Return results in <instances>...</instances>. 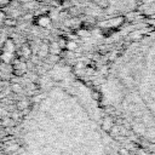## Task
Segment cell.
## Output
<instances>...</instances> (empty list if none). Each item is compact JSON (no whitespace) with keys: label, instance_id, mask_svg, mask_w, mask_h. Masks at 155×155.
<instances>
[{"label":"cell","instance_id":"cell-7","mask_svg":"<svg viewBox=\"0 0 155 155\" xmlns=\"http://www.w3.org/2000/svg\"><path fill=\"white\" fill-rule=\"evenodd\" d=\"M35 22H36V24L44 27V25H47V24L50 23V18H48L47 16H39Z\"/></svg>","mask_w":155,"mask_h":155},{"label":"cell","instance_id":"cell-3","mask_svg":"<svg viewBox=\"0 0 155 155\" xmlns=\"http://www.w3.org/2000/svg\"><path fill=\"white\" fill-rule=\"evenodd\" d=\"M11 65H12V71H13L15 78H21L27 73V63L24 59L19 57H16L11 62Z\"/></svg>","mask_w":155,"mask_h":155},{"label":"cell","instance_id":"cell-2","mask_svg":"<svg viewBox=\"0 0 155 155\" xmlns=\"http://www.w3.org/2000/svg\"><path fill=\"white\" fill-rule=\"evenodd\" d=\"M16 53H17V50H16V44H15L13 39L7 38L5 40V42L2 44V47L0 48L1 62L11 63L16 58Z\"/></svg>","mask_w":155,"mask_h":155},{"label":"cell","instance_id":"cell-1","mask_svg":"<svg viewBox=\"0 0 155 155\" xmlns=\"http://www.w3.org/2000/svg\"><path fill=\"white\" fill-rule=\"evenodd\" d=\"M24 144L19 155H126V148L117 142L107 121L85 108L74 113L70 121L57 124L52 132L27 138Z\"/></svg>","mask_w":155,"mask_h":155},{"label":"cell","instance_id":"cell-11","mask_svg":"<svg viewBox=\"0 0 155 155\" xmlns=\"http://www.w3.org/2000/svg\"><path fill=\"white\" fill-rule=\"evenodd\" d=\"M47 52H48V47L46 45H42V46H40L38 54H39V57H45L47 54Z\"/></svg>","mask_w":155,"mask_h":155},{"label":"cell","instance_id":"cell-9","mask_svg":"<svg viewBox=\"0 0 155 155\" xmlns=\"http://www.w3.org/2000/svg\"><path fill=\"white\" fill-rule=\"evenodd\" d=\"M16 108H17L18 111H23L24 109L28 108V103H27L24 99H21V101H18V102L16 103Z\"/></svg>","mask_w":155,"mask_h":155},{"label":"cell","instance_id":"cell-10","mask_svg":"<svg viewBox=\"0 0 155 155\" xmlns=\"http://www.w3.org/2000/svg\"><path fill=\"white\" fill-rule=\"evenodd\" d=\"M17 24L16 19L15 18H10V17H6L5 21H4V25L5 27H15Z\"/></svg>","mask_w":155,"mask_h":155},{"label":"cell","instance_id":"cell-14","mask_svg":"<svg viewBox=\"0 0 155 155\" xmlns=\"http://www.w3.org/2000/svg\"><path fill=\"white\" fill-rule=\"evenodd\" d=\"M10 2H11V0H0V10L5 8Z\"/></svg>","mask_w":155,"mask_h":155},{"label":"cell","instance_id":"cell-6","mask_svg":"<svg viewBox=\"0 0 155 155\" xmlns=\"http://www.w3.org/2000/svg\"><path fill=\"white\" fill-rule=\"evenodd\" d=\"M1 125L4 127H13L16 125V120L12 119L11 116H5L1 119Z\"/></svg>","mask_w":155,"mask_h":155},{"label":"cell","instance_id":"cell-13","mask_svg":"<svg viewBox=\"0 0 155 155\" xmlns=\"http://www.w3.org/2000/svg\"><path fill=\"white\" fill-rule=\"evenodd\" d=\"M6 17H7L6 12L4 10H0V29H1V27H4V21H5Z\"/></svg>","mask_w":155,"mask_h":155},{"label":"cell","instance_id":"cell-4","mask_svg":"<svg viewBox=\"0 0 155 155\" xmlns=\"http://www.w3.org/2000/svg\"><path fill=\"white\" fill-rule=\"evenodd\" d=\"M12 78H15V76H13L11 63L0 62V80L1 81H11Z\"/></svg>","mask_w":155,"mask_h":155},{"label":"cell","instance_id":"cell-5","mask_svg":"<svg viewBox=\"0 0 155 155\" xmlns=\"http://www.w3.org/2000/svg\"><path fill=\"white\" fill-rule=\"evenodd\" d=\"M31 56V48H30V46H29V44H23L22 46H21V48L17 51V53H16V57H19V58H22V59H27V58H29Z\"/></svg>","mask_w":155,"mask_h":155},{"label":"cell","instance_id":"cell-8","mask_svg":"<svg viewBox=\"0 0 155 155\" xmlns=\"http://www.w3.org/2000/svg\"><path fill=\"white\" fill-rule=\"evenodd\" d=\"M11 90H12L13 93H17V94L23 92V87H22V85L18 84V82H13V81H12V84H11Z\"/></svg>","mask_w":155,"mask_h":155},{"label":"cell","instance_id":"cell-15","mask_svg":"<svg viewBox=\"0 0 155 155\" xmlns=\"http://www.w3.org/2000/svg\"><path fill=\"white\" fill-rule=\"evenodd\" d=\"M35 1H42V0H35Z\"/></svg>","mask_w":155,"mask_h":155},{"label":"cell","instance_id":"cell-12","mask_svg":"<svg viewBox=\"0 0 155 155\" xmlns=\"http://www.w3.org/2000/svg\"><path fill=\"white\" fill-rule=\"evenodd\" d=\"M126 155H151V154H149V153H140L139 150H136V151H131V150H127L126 149Z\"/></svg>","mask_w":155,"mask_h":155}]
</instances>
